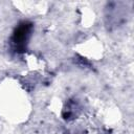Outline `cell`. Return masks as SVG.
<instances>
[{
	"instance_id": "cell-1",
	"label": "cell",
	"mask_w": 134,
	"mask_h": 134,
	"mask_svg": "<svg viewBox=\"0 0 134 134\" xmlns=\"http://www.w3.org/2000/svg\"><path fill=\"white\" fill-rule=\"evenodd\" d=\"M31 27H32L31 24L27 22H23L17 27L13 36V43L16 46V50L20 51L24 49L26 41L28 40L30 30H31Z\"/></svg>"
}]
</instances>
